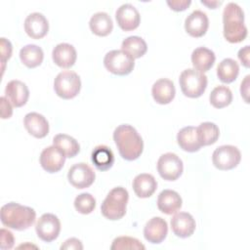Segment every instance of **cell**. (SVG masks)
I'll return each instance as SVG.
<instances>
[{"label": "cell", "mask_w": 250, "mask_h": 250, "mask_svg": "<svg viewBox=\"0 0 250 250\" xmlns=\"http://www.w3.org/2000/svg\"><path fill=\"white\" fill-rule=\"evenodd\" d=\"M215 60L214 52L206 47H198L191 54V62L194 69L202 73L208 71L213 66Z\"/></svg>", "instance_id": "25"}, {"label": "cell", "mask_w": 250, "mask_h": 250, "mask_svg": "<svg viewBox=\"0 0 250 250\" xmlns=\"http://www.w3.org/2000/svg\"><path fill=\"white\" fill-rule=\"evenodd\" d=\"M35 230L41 240L45 242H51L55 240L60 234L61 222L56 215L45 213L37 220Z\"/></svg>", "instance_id": "10"}, {"label": "cell", "mask_w": 250, "mask_h": 250, "mask_svg": "<svg viewBox=\"0 0 250 250\" xmlns=\"http://www.w3.org/2000/svg\"><path fill=\"white\" fill-rule=\"evenodd\" d=\"M239 73V65L238 63L230 59H224L217 67V75L218 78L223 83H231L233 82Z\"/></svg>", "instance_id": "29"}, {"label": "cell", "mask_w": 250, "mask_h": 250, "mask_svg": "<svg viewBox=\"0 0 250 250\" xmlns=\"http://www.w3.org/2000/svg\"><path fill=\"white\" fill-rule=\"evenodd\" d=\"M209 26V20L207 15L200 11L195 10L189 14L185 21V29L192 37L203 36Z\"/></svg>", "instance_id": "16"}, {"label": "cell", "mask_w": 250, "mask_h": 250, "mask_svg": "<svg viewBox=\"0 0 250 250\" xmlns=\"http://www.w3.org/2000/svg\"><path fill=\"white\" fill-rule=\"evenodd\" d=\"M151 94L157 104H167L171 103L175 97V85L170 79L160 78L152 85Z\"/></svg>", "instance_id": "22"}, {"label": "cell", "mask_w": 250, "mask_h": 250, "mask_svg": "<svg viewBox=\"0 0 250 250\" xmlns=\"http://www.w3.org/2000/svg\"><path fill=\"white\" fill-rule=\"evenodd\" d=\"M0 46H1V62H2V72H3L6 61L9 60L12 56L13 47L11 42L4 37H2L0 40Z\"/></svg>", "instance_id": "36"}, {"label": "cell", "mask_w": 250, "mask_h": 250, "mask_svg": "<svg viewBox=\"0 0 250 250\" xmlns=\"http://www.w3.org/2000/svg\"><path fill=\"white\" fill-rule=\"evenodd\" d=\"M5 97L16 107L24 105L29 97L27 86L20 80H11L5 88Z\"/></svg>", "instance_id": "18"}, {"label": "cell", "mask_w": 250, "mask_h": 250, "mask_svg": "<svg viewBox=\"0 0 250 250\" xmlns=\"http://www.w3.org/2000/svg\"><path fill=\"white\" fill-rule=\"evenodd\" d=\"M135 59L123 50L109 51L104 59V67L116 75H127L135 66Z\"/></svg>", "instance_id": "7"}, {"label": "cell", "mask_w": 250, "mask_h": 250, "mask_svg": "<svg viewBox=\"0 0 250 250\" xmlns=\"http://www.w3.org/2000/svg\"><path fill=\"white\" fill-rule=\"evenodd\" d=\"M96 175L92 167L84 162L71 166L67 173L68 182L76 188H89L95 181Z\"/></svg>", "instance_id": "11"}, {"label": "cell", "mask_w": 250, "mask_h": 250, "mask_svg": "<svg viewBox=\"0 0 250 250\" xmlns=\"http://www.w3.org/2000/svg\"><path fill=\"white\" fill-rule=\"evenodd\" d=\"M240 159L239 149L230 145L218 146L212 154L213 164L219 170H231L239 164Z\"/></svg>", "instance_id": "8"}, {"label": "cell", "mask_w": 250, "mask_h": 250, "mask_svg": "<svg viewBox=\"0 0 250 250\" xmlns=\"http://www.w3.org/2000/svg\"><path fill=\"white\" fill-rule=\"evenodd\" d=\"M201 3L203 5H206L207 7H209L210 9H215L218 5H220L222 2L221 1H205V0H201Z\"/></svg>", "instance_id": "43"}, {"label": "cell", "mask_w": 250, "mask_h": 250, "mask_svg": "<svg viewBox=\"0 0 250 250\" xmlns=\"http://www.w3.org/2000/svg\"><path fill=\"white\" fill-rule=\"evenodd\" d=\"M92 161L100 171H106L110 169L114 163V155L112 150L104 146H97L92 151Z\"/></svg>", "instance_id": "27"}, {"label": "cell", "mask_w": 250, "mask_h": 250, "mask_svg": "<svg viewBox=\"0 0 250 250\" xmlns=\"http://www.w3.org/2000/svg\"><path fill=\"white\" fill-rule=\"evenodd\" d=\"M53 145L60 148L66 157H74L80 151L78 142L69 135L58 134L53 139Z\"/></svg>", "instance_id": "30"}, {"label": "cell", "mask_w": 250, "mask_h": 250, "mask_svg": "<svg viewBox=\"0 0 250 250\" xmlns=\"http://www.w3.org/2000/svg\"><path fill=\"white\" fill-rule=\"evenodd\" d=\"M23 124L27 132L37 139H42L49 133L47 119L38 112L27 113L23 118Z\"/></svg>", "instance_id": "19"}, {"label": "cell", "mask_w": 250, "mask_h": 250, "mask_svg": "<svg viewBox=\"0 0 250 250\" xmlns=\"http://www.w3.org/2000/svg\"><path fill=\"white\" fill-rule=\"evenodd\" d=\"M207 76L194 68L185 69L179 78L183 94L188 98H199L206 90Z\"/></svg>", "instance_id": "5"}, {"label": "cell", "mask_w": 250, "mask_h": 250, "mask_svg": "<svg viewBox=\"0 0 250 250\" xmlns=\"http://www.w3.org/2000/svg\"><path fill=\"white\" fill-rule=\"evenodd\" d=\"M249 75H247L244 80L241 82V87H240V93H241V96H243L244 100L246 103H248V89H249Z\"/></svg>", "instance_id": "42"}, {"label": "cell", "mask_w": 250, "mask_h": 250, "mask_svg": "<svg viewBox=\"0 0 250 250\" xmlns=\"http://www.w3.org/2000/svg\"><path fill=\"white\" fill-rule=\"evenodd\" d=\"M191 4L190 0H168L167 1V5L176 12H180V11H184L186 10L189 5Z\"/></svg>", "instance_id": "39"}, {"label": "cell", "mask_w": 250, "mask_h": 250, "mask_svg": "<svg viewBox=\"0 0 250 250\" xmlns=\"http://www.w3.org/2000/svg\"><path fill=\"white\" fill-rule=\"evenodd\" d=\"M182 203L183 201L180 194L172 189L162 190L157 197V207L166 215L177 213L181 209Z\"/></svg>", "instance_id": "21"}, {"label": "cell", "mask_w": 250, "mask_h": 250, "mask_svg": "<svg viewBox=\"0 0 250 250\" xmlns=\"http://www.w3.org/2000/svg\"><path fill=\"white\" fill-rule=\"evenodd\" d=\"M177 142L180 147L188 152H195L202 146L198 141L196 128L187 126L182 128L177 134Z\"/></svg>", "instance_id": "24"}, {"label": "cell", "mask_w": 250, "mask_h": 250, "mask_svg": "<svg viewBox=\"0 0 250 250\" xmlns=\"http://www.w3.org/2000/svg\"><path fill=\"white\" fill-rule=\"evenodd\" d=\"M238 59L245 67H249V46H244L238 51Z\"/></svg>", "instance_id": "41"}, {"label": "cell", "mask_w": 250, "mask_h": 250, "mask_svg": "<svg viewBox=\"0 0 250 250\" xmlns=\"http://www.w3.org/2000/svg\"><path fill=\"white\" fill-rule=\"evenodd\" d=\"M121 50L127 52L134 59H139L146 53L147 45L142 37L129 36L123 40L121 44Z\"/></svg>", "instance_id": "32"}, {"label": "cell", "mask_w": 250, "mask_h": 250, "mask_svg": "<svg viewBox=\"0 0 250 250\" xmlns=\"http://www.w3.org/2000/svg\"><path fill=\"white\" fill-rule=\"evenodd\" d=\"M61 249L62 250V249H67V250H69V249H75V250L76 249H80L81 250V249H83V245H82V243H81V241L79 239L72 237V238L66 239L64 241V243L62 244Z\"/></svg>", "instance_id": "40"}, {"label": "cell", "mask_w": 250, "mask_h": 250, "mask_svg": "<svg viewBox=\"0 0 250 250\" xmlns=\"http://www.w3.org/2000/svg\"><path fill=\"white\" fill-rule=\"evenodd\" d=\"M0 102H1V117L3 119L10 118L13 114V108H12L11 103L4 96L0 98Z\"/></svg>", "instance_id": "38"}, {"label": "cell", "mask_w": 250, "mask_h": 250, "mask_svg": "<svg viewBox=\"0 0 250 250\" xmlns=\"http://www.w3.org/2000/svg\"><path fill=\"white\" fill-rule=\"evenodd\" d=\"M20 59L25 66L29 68H34L42 63L44 59V53L39 46L34 44H28L21 49Z\"/></svg>", "instance_id": "28"}, {"label": "cell", "mask_w": 250, "mask_h": 250, "mask_svg": "<svg viewBox=\"0 0 250 250\" xmlns=\"http://www.w3.org/2000/svg\"><path fill=\"white\" fill-rule=\"evenodd\" d=\"M224 36L229 43H239L247 36L244 24V13L239 5L229 2L223 12Z\"/></svg>", "instance_id": "2"}, {"label": "cell", "mask_w": 250, "mask_h": 250, "mask_svg": "<svg viewBox=\"0 0 250 250\" xmlns=\"http://www.w3.org/2000/svg\"><path fill=\"white\" fill-rule=\"evenodd\" d=\"M196 133L201 146H210L217 142L220 130L213 122H203L196 128Z\"/></svg>", "instance_id": "31"}, {"label": "cell", "mask_w": 250, "mask_h": 250, "mask_svg": "<svg viewBox=\"0 0 250 250\" xmlns=\"http://www.w3.org/2000/svg\"><path fill=\"white\" fill-rule=\"evenodd\" d=\"M113 141L118 148L119 154L125 160H136L143 152V139L137 130L129 124H121L115 128Z\"/></svg>", "instance_id": "1"}, {"label": "cell", "mask_w": 250, "mask_h": 250, "mask_svg": "<svg viewBox=\"0 0 250 250\" xmlns=\"http://www.w3.org/2000/svg\"><path fill=\"white\" fill-rule=\"evenodd\" d=\"M0 218L5 227L16 230H24L34 224L36 212L31 207L9 202L1 207Z\"/></svg>", "instance_id": "3"}, {"label": "cell", "mask_w": 250, "mask_h": 250, "mask_svg": "<svg viewBox=\"0 0 250 250\" xmlns=\"http://www.w3.org/2000/svg\"><path fill=\"white\" fill-rule=\"evenodd\" d=\"M76 50L68 43L58 44L52 52V58L54 62L62 68L71 67L76 61Z\"/></svg>", "instance_id": "20"}, {"label": "cell", "mask_w": 250, "mask_h": 250, "mask_svg": "<svg viewBox=\"0 0 250 250\" xmlns=\"http://www.w3.org/2000/svg\"><path fill=\"white\" fill-rule=\"evenodd\" d=\"M171 229L175 235L186 238L189 237L195 230V220L187 212H180L175 214L171 219Z\"/></svg>", "instance_id": "14"}, {"label": "cell", "mask_w": 250, "mask_h": 250, "mask_svg": "<svg viewBox=\"0 0 250 250\" xmlns=\"http://www.w3.org/2000/svg\"><path fill=\"white\" fill-rule=\"evenodd\" d=\"M115 19L119 27L124 31L136 29L141 21L139 11L129 3L121 5L115 13Z\"/></svg>", "instance_id": "13"}, {"label": "cell", "mask_w": 250, "mask_h": 250, "mask_svg": "<svg viewBox=\"0 0 250 250\" xmlns=\"http://www.w3.org/2000/svg\"><path fill=\"white\" fill-rule=\"evenodd\" d=\"M0 234H1V249H11L14 246V235L13 233L6 229H1L0 230Z\"/></svg>", "instance_id": "37"}, {"label": "cell", "mask_w": 250, "mask_h": 250, "mask_svg": "<svg viewBox=\"0 0 250 250\" xmlns=\"http://www.w3.org/2000/svg\"><path fill=\"white\" fill-rule=\"evenodd\" d=\"M65 155L56 146H50L44 148L40 154V164L42 168L49 173L59 172L64 165Z\"/></svg>", "instance_id": "12"}, {"label": "cell", "mask_w": 250, "mask_h": 250, "mask_svg": "<svg viewBox=\"0 0 250 250\" xmlns=\"http://www.w3.org/2000/svg\"><path fill=\"white\" fill-rule=\"evenodd\" d=\"M24 30L33 39L44 37L49 30V23L45 16L41 13H31L24 21Z\"/></svg>", "instance_id": "17"}, {"label": "cell", "mask_w": 250, "mask_h": 250, "mask_svg": "<svg viewBox=\"0 0 250 250\" xmlns=\"http://www.w3.org/2000/svg\"><path fill=\"white\" fill-rule=\"evenodd\" d=\"M183 170V161L175 153H164L157 161V171L160 177L166 181H176L182 175Z\"/></svg>", "instance_id": "9"}, {"label": "cell", "mask_w": 250, "mask_h": 250, "mask_svg": "<svg viewBox=\"0 0 250 250\" xmlns=\"http://www.w3.org/2000/svg\"><path fill=\"white\" fill-rule=\"evenodd\" d=\"M89 26L94 34L98 36H106L112 31L113 22L107 13L98 12L91 17Z\"/></svg>", "instance_id": "26"}, {"label": "cell", "mask_w": 250, "mask_h": 250, "mask_svg": "<svg viewBox=\"0 0 250 250\" xmlns=\"http://www.w3.org/2000/svg\"><path fill=\"white\" fill-rule=\"evenodd\" d=\"M167 233H168L167 222L161 217L151 218L146 224L144 229L145 238L152 244L161 243L166 238Z\"/></svg>", "instance_id": "15"}, {"label": "cell", "mask_w": 250, "mask_h": 250, "mask_svg": "<svg viewBox=\"0 0 250 250\" xmlns=\"http://www.w3.org/2000/svg\"><path fill=\"white\" fill-rule=\"evenodd\" d=\"M74 207L81 214H90L96 207V199L88 192L80 193L74 199Z\"/></svg>", "instance_id": "34"}, {"label": "cell", "mask_w": 250, "mask_h": 250, "mask_svg": "<svg viewBox=\"0 0 250 250\" xmlns=\"http://www.w3.org/2000/svg\"><path fill=\"white\" fill-rule=\"evenodd\" d=\"M81 89V80L78 74L71 70L60 72L54 81V90L56 94L64 100L73 99L78 95Z\"/></svg>", "instance_id": "6"}, {"label": "cell", "mask_w": 250, "mask_h": 250, "mask_svg": "<svg viewBox=\"0 0 250 250\" xmlns=\"http://www.w3.org/2000/svg\"><path fill=\"white\" fill-rule=\"evenodd\" d=\"M128 199L129 193L126 188L122 187L112 188L101 205L103 216L111 221L121 219L126 214Z\"/></svg>", "instance_id": "4"}, {"label": "cell", "mask_w": 250, "mask_h": 250, "mask_svg": "<svg viewBox=\"0 0 250 250\" xmlns=\"http://www.w3.org/2000/svg\"><path fill=\"white\" fill-rule=\"evenodd\" d=\"M209 100L214 107L223 108L230 104L232 102V93L229 87L220 85L212 90Z\"/></svg>", "instance_id": "33"}, {"label": "cell", "mask_w": 250, "mask_h": 250, "mask_svg": "<svg viewBox=\"0 0 250 250\" xmlns=\"http://www.w3.org/2000/svg\"><path fill=\"white\" fill-rule=\"evenodd\" d=\"M145 245L141 243L140 240L130 236H118L114 238L110 246L111 250H121V249H145Z\"/></svg>", "instance_id": "35"}, {"label": "cell", "mask_w": 250, "mask_h": 250, "mask_svg": "<svg viewBox=\"0 0 250 250\" xmlns=\"http://www.w3.org/2000/svg\"><path fill=\"white\" fill-rule=\"evenodd\" d=\"M134 192L138 197L147 198L151 196L157 188V182L155 178L146 173L137 175L132 183Z\"/></svg>", "instance_id": "23"}]
</instances>
